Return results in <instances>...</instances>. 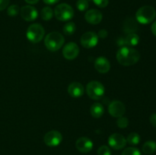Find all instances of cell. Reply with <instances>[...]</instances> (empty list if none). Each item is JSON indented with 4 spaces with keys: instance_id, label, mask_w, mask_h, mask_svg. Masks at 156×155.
Returning a JSON list of instances; mask_svg holds the SVG:
<instances>
[{
    "instance_id": "cell-9",
    "label": "cell",
    "mask_w": 156,
    "mask_h": 155,
    "mask_svg": "<svg viewBox=\"0 0 156 155\" xmlns=\"http://www.w3.org/2000/svg\"><path fill=\"white\" fill-rule=\"evenodd\" d=\"M108 144L114 150L123 149L126 144V139L123 135L118 133H114L108 138Z\"/></svg>"
},
{
    "instance_id": "cell-34",
    "label": "cell",
    "mask_w": 156,
    "mask_h": 155,
    "mask_svg": "<svg viewBox=\"0 0 156 155\" xmlns=\"http://www.w3.org/2000/svg\"><path fill=\"white\" fill-rule=\"evenodd\" d=\"M152 32L154 35L156 36V21L154 22L152 25Z\"/></svg>"
},
{
    "instance_id": "cell-21",
    "label": "cell",
    "mask_w": 156,
    "mask_h": 155,
    "mask_svg": "<svg viewBox=\"0 0 156 155\" xmlns=\"http://www.w3.org/2000/svg\"><path fill=\"white\" fill-rule=\"evenodd\" d=\"M41 18L44 21H50L53 16V11L50 7H44L41 12Z\"/></svg>"
},
{
    "instance_id": "cell-8",
    "label": "cell",
    "mask_w": 156,
    "mask_h": 155,
    "mask_svg": "<svg viewBox=\"0 0 156 155\" xmlns=\"http://www.w3.org/2000/svg\"><path fill=\"white\" fill-rule=\"evenodd\" d=\"M98 43V36L94 32H86L81 37V44L86 49L94 48Z\"/></svg>"
},
{
    "instance_id": "cell-15",
    "label": "cell",
    "mask_w": 156,
    "mask_h": 155,
    "mask_svg": "<svg viewBox=\"0 0 156 155\" xmlns=\"http://www.w3.org/2000/svg\"><path fill=\"white\" fill-rule=\"evenodd\" d=\"M94 68L99 73L105 74L111 69V63L107 58L100 56L94 61Z\"/></svg>"
},
{
    "instance_id": "cell-5",
    "label": "cell",
    "mask_w": 156,
    "mask_h": 155,
    "mask_svg": "<svg viewBox=\"0 0 156 155\" xmlns=\"http://www.w3.org/2000/svg\"><path fill=\"white\" fill-rule=\"evenodd\" d=\"M45 34L44 27L40 24H32L27 30V38L31 43H37L42 40Z\"/></svg>"
},
{
    "instance_id": "cell-27",
    "label": "cell",
    "mask_w": 156,
    "mask_h": 155,
    "mask_svg": "<svg viewBox=\"0 0 156 155\" xmlns=\"http://www.w3.org/2000/svg\"><path fill=\"white\" fill-rule=\"evenodd\" d=\"M117 125L120 129H125L129 125V120L126 117L121 116L120 118H118V119L117 120Z\"/></svg>"
},
{
    "instance_id": "cell-10",
    "label": "cell",
    "mask_w": 156,
    "mask_h": 155,
    "mask_svg": "<svg viewBox=\"0 0 156 155\" xmlns=\"http://www.w3.org/2000/svg\"><path fill=\"white\" fill-rule=\"evenodd\" d=\"M108 112L113 117L120 118L124 115L125 112H126V107L121 101L115 100L110 103L109 106H108Z\"/></svg>"
},
{
    "instance_id": "cell-13",
    "label": "cell",
    "mask_w": 156,
    "mask_h": 155,
    "mask_svg": "<svg viewBox=\"0 0 156 155\" xmlns=\"http://www.w3.org/2000/svg\"><path fill=\"white\" fill-rule=\"evenodd\" d=\"M76 147L79 151L86 153L92 150L93 142L87 137H81L76 141Z\"/></svg>"
},
{
    "instance_id": "cell-7",
    "label": "cell",
    "mask_w": 156,
    "mask_h": 155,
    "mask_svg": "<svg viewBox=\"0 0 156 155\" xmlns=\"http://www.w3.org/2000/svg\"><path fill=\"white\" fill-rule=\"evenodd\" d=\"M62 134L56 130L47 132L44 136V143L49 147H56L62 142Z\"/></svg>"
},
{
    "instance_id": "cell-16",
    "label": "cell",
    "mask_w": 156,
    "mask_h": 155,
    "mask_svg": "<svg viewBox=\"0 0 156 155\" xmlns=\"http://www.w3.org/2000/svg\"><path fill=\"white\" fill-rule=\"evenodd\" d=\"M84 91H85V89H84L83 85L79 82H73L68 87L69 94L75 98L82 97L84 94Z\"/></svg>"
},
{
    "instance_id": "cell-24",
    "label": "cell",
    "mask_w": 156,
    "mask_h": 155,
    "mask_svg": "<svg viewBox=\"0 0 156 155\" xmlns=\"http://www.w3.org/2000/svg\"><path fill=\"white\" fill-rule=\"evenodd\" d=\"M88 0H78L76 2V7L80 12H85L88 9Z\"/></svg>"
},
{
    "instance_id": "cell-17",
    "label": "cell",
    "mask_w": 156,
    "mask_h": 155,
    "mask_svg": "<svg viewBox=\"0 0 156 155\" xmlns=\"http://www.w3.org/2000/svg\"><path fill=\"white\" fill-rule=\"evenodd\" d=\"M138 21L136 19H134L133 18H127L125 20L124 23H123V30L124 32L129 33H133L138 30Z\"/></svg>"
},
{
    "instance_id": "cell-6",
    "label": "cell",
    "mask_w": 156,
    "mask_h": 155,
    "mask_svg": "<svg viewBox=\"0 0 156 155\" xmlns=\"http://www.w3.org/2000/svg\"><path fill=\"white\" fill-rule=\"evenodd\" d=\"M54 15L56 19L61 21H67L71 20L74 16V10L69 5L66 3L59 4L55 8Z\"/></svg>"
},
{
    "instance_id": "cell-12",
    "label": "cell",
    "mask_w": 156,
    "mask_h": 155,
    "mask_svg": "<svg viewBox=\"0 0 156 155\" xmlns=\"http://www.w3.org/2000/svg\"><path fill=\"white\" fill-rule=\"evenodd\" d=\"M20 12H21V18L27 21H34L38 16V12L37 9L31 5L23 6Z\"/></svg>"
},
{
    "instance_id": "cell-18",
    "label": "cell",
    "mask_w": 156,
    "mask_h": 155,
    "mask_svg": "<svg viewBox=\"0 0 156 155\" xmlns=\"http://www.w3.org/2000/svg\"><path fill=\"white\" fill-rule=\"evenodd\" d=\"M104 112H105V109L103 105L101 104L100 103H93L90 108V113L94 118H101L103 115Z\"/></svg>"
},
{
    "instance_id": "cell-28",
    "label": "cell",
    "mask_w": 156,
    "mask_h": 155,
    "mask_svg": "<svg viewBox=\"0 0 156 155\" xmlns=\"http://www.w3.org/2000/svg\"><path fill=\"white\" fill-rule=\"evenodd\" d=\"M98 155H111V149L106 145H102L98 150Z\"/></svg>"
},
{
    "instance_id": "cell-3",
    "label": "cell",
    "mask_w": 156,
    "mask_h": 155,
    "mask_svg": "<svg viewBox=\"0 0 156 155\" xmlns=\"http://www.w3.org/2000/svg\"><path fill=\"white\" fill-rule=\"evenodd\" d=\"M156 12L152 6L144 5L140 8L136 14V19L142 24H148L155 18Z\"/></svg>"
},
{
    "instance_id": "cell-14",
    "label": "cell",
    "mask_w": 156,
    "mask_h": 155,
    "mask_svg": "<svg viewBox=\"0 0 156 155\" xmlns=\"http://www.w3.org/2000/svg\"><path fill=\"white\" fill-rule=\"evenodd\" d=\"M85 18L88 23L95 25L101 23L103 18V15L98 9H90L85 13Z\"/></svg>"
},
{
    "instance_id": "cell-2",
    "label": "cell",
    "mask_w": 156,
    "mask_h": 155,
    "mask_svg": "<svg viewBox=\"0 0 156 155\" xmlns=\"http://www.w3.org/2000/svg\"><path fill=\"white\" fill-rule=\"evenodd\" d=\"M64 36L58 32H51L46 36L44 44L47 50L51 52L59 50L64 44Z\"/></svg>"
},
{
    "instance_id": "cell-11",
    "label": "cell",
    "mask_w": 156,
    "mask_h": 155,
    "mask_svg": "<svg viewBox=\"0 0 156 155\" xmlns=\"http://www.w3.org/2000/svg\"><path fill=\"white\" fill-rule=\"evenodd\" d=\"M79 53V47L78 46L76 43L70 42L66 44L62 50V55L64 57L68 60H73L75 59Z\"/></svg>"
},
{
    "instance_id": "cell-32",
    "label": "cell",
    "mask_w": 156,
    "mask_h": 155,
    "mask_svg": "<svg viewBox=\"0 0 156 155\" xmlns=\"http://www.w3.org/2000/svg\"><path fill=\"white\" fill-rule=\"evenodd\" d=\"M108 36V32H107L106 30H101L100 31L98 32V36L101 38H105Z\"/></svg>"
},
{
    "instance_id": "cell-19",
    "label": "cell",
    "mask_w": 156,
    "mask_h": 155,
    "mask_svg": "<svg viewBox=\"0 0 156 155\" xmlns=\"http://www.w3.org/2000/svg\"><path fill=\"white\" fill-rule=\"evenodd\" d=\"M125 43L127 46H135L140 42V36L136 33H129L124 38Z\"/></svg>"
},
{
    "instance_id": "cell-30",
    "label": "cell",
    "mask_w": 156,
    "mask_h": 155,
    "mask_svg": "<svg viewBox=\"0 0 156 155\" xmlns=\"http://www.w3.org/2000/svg\"><path fill=\"white\" fill-rule=\"evenodd\" d=\"M9 4V0H0V11H2L7 8Z\"/></svg>"
},
{
    "instance_id": "cell-1",
    "label": "cell",
    "mask_w": 156,
    "mask_h": 155,
    "mask_svg": "<svg viewBox=\"0 0 156 155\" xmlns=\"http://www.w3.org/2000/svg\"><path fill=\"white\" fill-rule=\"evenodd\" d=\"M140 59L138 50L130 46H124L119 49L117 53V59L120 65L123 66H130L135 65Z\"/></svg>"
},
{
    "instance_id": "cell-20",
    "label": "cell",
    "mask_w": 156,
    "mask_h": 155,
    "mask_svg": "<svg viewBox=\"0 0 156 155\" xmlns=\"http://www.w3.org/2000/svg\"><path fill=\"white\" fill-rule=\"evenodd\" d=\"M143 151L146 154H152L156 151V142L153 141H148L143 144Z\"/></svg>"
},
{
    "instance_id": "cell-29",
    "label": "cell",
    "mask_w": 156,
    "mask_h": 155,
    "mask_svg": "<svg viewBox=\"0 0 156 155\" xmlns=\"http://www.w3.org/2000/svg\"><path fill=\"white\" fill-rule=\"evenodd\" d=\"M92 1L99 8H105L109 4V0H92Z\"/></svg>"
},
{
    "instance_id": "cell-25",
    "label": "cell",
    "mask_w": 156,
    "mask_h": 155,
    "mask_svg": "<svg viewBox=\"0 0 156 155\" xmlns=\"http://www.w3.org/2000/svg\"><path fill=\"white\" fill-rule=\"evenodd\" d=\"M20 9L18 7V5H12L9 6V9H8L7 14L10 17H15L19 13Z\"/></svg>"
},
{
    "instance_id": "cell-26",
    "label": "cell",
    "mask_w": 156,
    "mask_h": 155,
    "mask_svg": "<svg viewBox=\"0 0 156 155\" xmlns=\"http://www.w3.org/2000/svg\"><path fill=\"white\" fill-rule=\"evenodd\" d=\"M122 155H141V153L136 147H127L122 152Z\"/></svg>"
},
{
    "instance_id": "cell-4",
    "label": "cell",
    "mask_w": 156,
    "mask_h": 155,
    "mask_svg": "<svg viewBox=\"0 0 156 155\" xmlns=\"http://www.w3.org/2000/svg\"><path fill=\"white\" fill-rule=\"evenodd\" d=\"M86 92L88 97L94 100H98L103 97L105 89L104 85L97 81H91L87 84Z\"/></svg>"
},
{
    "instance_id": "cell-33",
    "label": "cell",
    "mask_w": 156,
    "mask_h": 155,
    "mask_svg": "<svg viewBox=\"0 0 156 155\" xmlns=\"http://www.w3.org/2000/svg\"><path fill=\"white\" fill-rule=\"evenodd\" d=\"M44 2V3L47 5H54L56 3H57L59 0H43Z\"/></svg>"
},
{
    "instance_id": "cell-23",
    "label": "cell",
    "mask_w": 156,
    "mask_h": 155,
    "mask_svg": "<svg viewBox=\"0 0 156 155\" xmlns=\"http://www.w3.org/2000/svg\"><path fill=\"white\" fill-rule=\"evenodd\" d=\"M140 141V136L136 132H132L126 138V142L131 145H137Z\"/></svg>"
},
{
    "instance_id": "cell-35",
    "label": "cell",
    "mask_w": 156,
    "mask_h": 155,
    "mask_svg": "<svg viewBox=\"0 0 156 155\" xmlns=\"http://www.w3.org/2000/svg\"><path fill=\"white\" fill-rule=\"evenodd\" d=\"M27 3L30 5H34V4H37V3L39 2V0H24Z\"/></svg>"
},
{
    "instance_id": "cell-31",
    "label": "cell",
    "mask_w": 156,
    "mask_h": 155,
    "mask_svg": "<svg viewBox=\"0 0 156 155\" xmlns=\"http://www.w3.org/2000/svg\"><path fill=\"white\" fill-rule=\"evenodd\" d=\"M149 119H150L151 124H152L154 127L156 128V113L152 114Z\"/></svg>"
},
{
    "instance_id": "cell-22",
    "label": "cell",
    "mask_w": 156,
    "mask_h": 155,
    "mask_svg": "<svg viewBox=\"0 0 156 155\" xmlns=\"http://www.w3.org/2000/svg\"><path fill=\"white\" fill-rule=\"evenodd\" d=\"M76 24L74 22H73V21H69V22L66 23L63 27V32L67 36L73 35L75 33V31H76Z\"/></svg>"
}]
</instances>
